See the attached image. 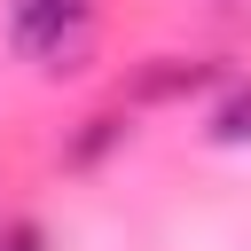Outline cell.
Listing matches in <instances>:
<instances>
[{
	"instance_id": "7a4b0ae2",
	"label": "cell",
	"mask_w": 251,
	"mask_h": 251,
	"mask_svg": "<svg viewBox=\"0 0 251 251\" xmlns=\"http://www.w3.org/2000/svg\"><path fill=\"white\" fill-rule=\"evenodd\" d=\"M204 78H220V63H180V55H157V71H141V78H133V94H141V102H173V94H196Z\"/></svg>"
},
{
	"instance_id": "3957f363",
	"label": "cell",
	"mask_w": 251,
	"mask_h": 251,
	"mask_svg": "<svg viewBox=\"0 0 251 251\" xmlns=\"http://www.w3.org/2000/svg\"><path fill=\"white\" fill-rule=\"evenodd\" d=\"M110 141H126V118H118V110H102V118H86V133L71 141V165H94V157H102Z\"/></svg>"
},
{
	"instance_id": "6da1fadb",
	"label": "cell",
	"mask_w": 251,
	"mask_h": 251,
	"mask_svg": "<svg viewBox=\"0 0 251 251\" xmlns=\"http://www.w3.org/2000/svg\"><path fill=\"white\" fill-rule=\"evenodd\" d=\"M8 39L39 71H78V55L94 39V0H16L8 8Z\"/></svg>"
},
{
	"instance_id": "5b68a950",
	"label": "cell",
	"mask_w": 251,
	"mask_h": 251,
	"mask_svg": "<svg viewBox=\"0 0 251 251\" xmlns=\"http://www.w3.org/2000/svg\"><path fill=\"white\" fill-rule=\"evenodd\" d=\"M0 251H47V235L31 220H16V227H0Z\"/></svg>"
},
{
	"instance_id": "277c9868",
	"label": "cell",
	"mask_w": 251,
	"mask_h": 251,
	"mask_svg": "<svg viewBox=\"0 0 251 251\" xmlns=\"http://www.w3.org/2000/svg\"><path fill=\"white\" fill-rule=\"evenodd\" d=\"M212 141H251V86H235V94L212 110Z\"/></svg>"
}]
</instances>
